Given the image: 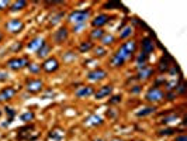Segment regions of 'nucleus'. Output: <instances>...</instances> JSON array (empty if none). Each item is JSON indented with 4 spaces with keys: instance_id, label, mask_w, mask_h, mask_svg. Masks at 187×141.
Segmentation results:
<instances>
[{
    "instance_id": "nucleus-30",
    "label": "nucleus",
    "mask_w": 187,
    "mask_h": 141,
    "mask_svg": "<svg viewBox=\"0 0 187 141\" xmlns=\"http://www.w3.org/2000/svg\"><path fill=\"white\" fill-rule=\"evenodd\" d=\"M179 130L177 128H173V127H169V128H162V130H159L158 133L160 137H163V135H172V134L177 133Z\"/></svg>"
},
{
    "instance_id": "nucleus-2",
    "label": "nucleus",
    "mask_w": 187,
    "mask_h": 141,
    "mask_svg": "<svg viewBox=\"0 0 187 141\" xmlns=\"http://www.w3.org/2000/svg\"><path fill=\"white\" fill-rule=\"evenodd\" d=\"M145 99H146V102H149V103H159V102H162V100L165 99V92L162 90L160 88L152 86V88H149V90L146 92Z\"/></svg>"
},
{
    "instance_id": "nucleus-4",
    "label": "nucleus",
    "mask_w": 187,
    "mask_h": 141,
    "mask_svg": "<svg viewBox=\"0 0 187 141\" xmlns=\"http://www.w3.org/2000/svg\"><path fill=\"white\" fill-rule=\"evenodd\" d=\"M41 69L47 73H54L59 69V61H58L55 56H48L41 65Z\"/></svg>"
},
{
    "instance_id": "nucleus-34",
    "label": "nucleus",
    "mask_w": 187,
    "mask_h": 141,
    "mask_svg": "<svg viewBox=\"0 0 187 141\" xmlns=\"http://www.w3.org/2000/svg\"><path fill=\"white\" fill-rule=\"evenodd\" d=\"M93 52H94V56H104L107 54V49L104 47H94Z\"/></svg>"
},
{
    "instance_id": "nucleus-41",
    "label": "nucleus",
    "mask_w": 187,
    "mask_h": 141,
    "mask_svg": "<svg viewBox=\"0 0 187 141\" xmlns=\"http://www.w3.org/2000/svg\"><path fill=\"white\" fill-rule=\"evenodd\" d=\"M165 83H166L165 79H163V78H159L158 80L155 82V85H153V86H156V88H160V85H165Z\"/></svg>"
},
{
    "instance_id": "nucleus-17",
    "label": "nucleus",
    "mask_w": 187,
    "mask_h": 141,
    "mask_svg": "<svg viewBox=\"0 0 187 141\" xmlns=\"http://www.w3.org/2000/svg\"><path fill=\"white\" fill-rule=\"evenodd\" d=\"M16 92H17V90H16L14 88H11V86H10V88H4L3 90L0 92V102L10 100V99H11L16 95Z\"/></svg>"
},
{
    "instance_id": "nucleus-22",
    "label": "nucleus",
    "mask_w": 187,
    "mask_h": 141,
    "mask_svg": "<svg viewBox=\"0 0 187 141\" xmlns=\"http://www.w3.org/2000/svg\"><path fill=\"white\" fill-rule=\"evenodd\" d=\"M155 110H156L155 106H148V107H144L139 112H137V116L138 117H145V116H149L152 113H155Z\"/></svg>"
},
{
    "instance_id": "nucleus-18",
    "label": "nucleus",
    "mask_w": 187,
    "mask_h": 141,
    "mask_svg": "<svg viewBox=\"0 0 187 141\" xmlns=\"http://www.w3.org/2000/svg\"><path fill=\"white\" fill-rule=\"evenodd\" d=\"M148 58H149V56L146 55V54H144V52H141V54H138V55H137V58H135V66H137L138 70L146 66Z\"/></svg>"
},
{
    "instance_id": "nucleus-36",
    "label": "nucleus",
    "mask_w": 187,
    "mask_h": 141,
    "mask_svg": "<svg viewBox=\"0 0 187 141\" xmlns=\"http://www.w3.org/2000/svg\"><path fill=\"white\" fill-rule=\"evenodd\" d=\"M64 59H65L66 62H71V61H75L76 59V55H75V52H66V54H64Z\"/></svg>"
},
{
    "instance_id": "nucleus-32",
    "label": "nucleus",
    "mask_w": 187,
    "mask_h": 141,
    "mask_svg": "<svg viewBox=\"0 0 187 141\" xmlns=\"http://www.w3.org/2000/svg\"><path fill=\"white\" fill-rule=\"evenodd\" d=\"M122 7L121 3H117V1H110V3H104L103 4V9L104 10H113V9H120Z\"/></svg>"
},
{
    "instance_id": "nucleus-6",
    "label": "nucleus",
    "mask_w": 187,
    "mask_h": 141,
    "mask_svg": "<svg viewBox=\"0 0 187 141\" xmlns=\"http://www.w3.org/2000/svg\"><path fill=\"white\" fill-rule=\"evenodd\" d=\"M23 28H24V23L20 19H11L10 21L6 23V30H7L8 33H11V34L20 33Z\"/></svg>"
},
{
    "instance_id": "nucleus-38",
    "label": "nucleus",
    "mask_w": 187,
    "mask_h": 141,
    "mask_svg": "<svg viewBox=\"0 0 187 141\" xmlns=\"http://www.w3.org/2000/svg\"><path fill=\"white\" fill-rule=\"evenodd\" d=\"M4 110H6V114H8V120H7V121H10V123H11V120L14 119V116H16V112L11 109V107H6Z\"/></svg>"
},
{
    "instance_id": "nucleus-43",
    "label": "nucleus",
    "mask_w": 187,
    "mask_h": 141,
    "mask_svg": "<svg viewBox=\"0 0 187 141\" xmlns=\"http://www.w3.org/2000/svg\"><path fill=\"white\" fill-rule=\"evenodd\" d=\"M8 4H10L8 1H0V10H4V9H7Z\"/></svg>"
},
{
    "instance_id": "nucleus-15",
    "label": "nucleus",
    "mask_w": 187,
    "mask_h": 141,
    "mask_svg": "<svg viewBox=\"0 0 187 141\" xmlns=\"http://www.w3.org/2000/svg\"><path fill=\"white\" fill-rule=\"evenodd\" d=\"M44 42H45L44 38H41V37H35V38H32V40L27 44V48H28L30 51H38V49L42 47Z\"/></svg>"
},
{
    "instance_id": "nucleus-44",
    "label": "nucleus",
    "mask_w": 187,
    "mask_h": 141,
    "mask_svg": "<svg viewBox=\"0 0 187 141\" xmlns=\"http://www.w3.org/2000/svg\"><path fill=\"white\" fill-rule=\"evenodd\" d=\"M174 141H187V137L184 135V134H181V135H179V137H176Z\"/></svg>"
},
{
    "instance_id": "nucleus-19",
    "label": "nucleus",
    "mask_w": 187,
    "mask_h": 141,
    "mask_svg": "<svg viewBox=\"0 0 187 141\" xmlns=\"http://www.w3.org/2000/svg\"><path fill=\"white\" fill-rule=\"evenodd\" d=\"M85 124L86 126H101L103 124V119L100 116H97V114H92V116H89L85 120Z\"/></svg>"
},
{
    "instance_id": "nucleus-27",
    "label": "nucleus",
    "mask_w": 187,
    "mask_h": 141,
    "mask_svg": "<svg viewBox=\"0 0 187 141\" xmlns=\"http://www.w3.org/2000/svg\"><path fill=\"white\" fill-rule=\"evenodd\" d=\"M27 7V1H14L11 7H10V11H18V10H23V9H25Z\"/></svg>"
},
{
    "instance_id": "nucleus-21",
    "label": "nucleus",
    "mask_w": 187,
    "mask_h": 141,
    "mask_svg": "<svg viewBox=\"0 0 187 141\" xmlns=\"http://www.w3.org/2000/svg\"><path fill=\"white\" fill-rule=\"evenodd\" d=\"M94 48V44L92 41H82L79 44V52L85 54V52H89Z\"/></svg>"
},
{
    "instance_id": "nucleus-16",
    "label": "nucleus",
    "mask_w": 187,
    "mask_h": 141,
    "mask_svg": "<svg viewBox=\"0 0 187 141\" xmlns=\"http://www.w3.org/2000/svg\"><path fill=\"white\" fill-rule=\"evenodd\" d=\"M51 52V45L48 42H44L42 47L37 51V58H40V59H47L48 55H49Z\"/></svg>"
},
{
    "instance_id": "nucleus-23",
    "label": "nucleus",
    "mask_w": 187,
    "mask_h": 141,
    "mask_svg": "<svg viewBox=\"0 0 187 141\" xmlns=\"http://www.w3.org/2000/svg\"><path fill=\"white\" fill-rule=\"evenodd\" d=\"M104 34H106V31H104L103 28H93V30L90 31V38H92V40H101Z\"/></svg>"
},
{
    "instance_id": "nucleus-40",
    "label": "nucleus",
    "mask_w": 187,
    "mask_h": 141,
    "mask_svg": "<svg viewBox=\"0 0 187 141\" xmlns=\"http://www.w3.org/2000/svg\"><path fill=\"white\" fill-rule=\"evenodd\" d=\"M174 98H176V92H167V93H165V99H167V100H173Z\"/></svg>"
},
{
    "instance_id": "nucleus-7",
    "label": "nucleus",
    "mask_w": 187,
    "mask_h": 141,
    "mask_svg": "<svg viewBox=\"0 0 187 141\" xmlns=\"http://www.w3.org/2000/svg\"><path fill=\"white\" fill-rule=\"evenodd\" d=\"M44 88V83L41 79H28L25 82V89L30 92V93H38L41 92Z\"/></svg>"
},
{
    "instance_id": "nucleus-31",
    "label": "nucleus",
    "mask_w": 187,
    "mask_h": 141,
    "mask_svg": "<svg viewBox=\"0 0 187 141\" xmlns=\"http://www.w3.org/2000/svg\"><path fill=\"white\" fill-rule=\"evenodd\" d=\"M28 70L31 72V73H34V75H37V73H40L41 72V65H38V63H35V62H31V63H28Z\"/></svg>"
},
{
    "instance_id": "nucleus-35",
    "label": "nucleus",
    "mask_w": 187,
    "mask_h": 141,
    "mask_svg": "<svg viewBox=\"0 0 187 141\" xmlns=\"http://www.w3.org/2000/svg\"><path fill=\"white\" fill-rule=\"evenodd\" d=\"M34 113L32 112H27L24 113V114H21V121H24V123H30V121H32L34 120Z\"/></svg>"
},
{
    "instance_id": "nucleus-5",
    "label": "nucleus",
    "mask_w": 187,
    "mask_h": 141,
    "mask_svg": "<svg viewBox=\"0 0 187 141\" xmlns=\"http://www.w3.org/2000/svg\"><path fill=\"white\" fill-rule=\"evenodd\" d=\"M173 63H174V59H173L172 56L165 51V55L158 61V72L159 73H165V72H167L169 68L172 66Z\"/></svg>"
},
{
    "instance_id": "nucleus-39",
    "label": "nucleus",
    "mask_w": 187,
    "mask_h": 141,
    "mask_svg": "<svg viewBox=\"0 0 187 141\" xmlns=\"http://www.w3.org/2000/svg\"><path fill=\"white\" fill-rule=\"evenodd\" d=\"M141 90H142V86H141V85H135V86H132V88L130 89L131 93H135V95H137V93H139Z\"/></svg>"
},
{
    "instance_id": "nucleus-20",
    "label": "nucleus",
    "mask_w": 187,
    "mask_h": 141,
    "mask_svg": "<svg viewBox=\"0 0 187 141\" xmlns=\"http://www.w3.org/2000/svg\"><path fill=\"white\" fill-rule=\"evenodd\" d=\"M64 134H65V131L64 130H59V128H56V130H51L49 134H48V140H52V141H61L62 138H64Z\"/></svg>"
},
{
    "instance_id": "nucleus-28",
    "label": "nucleus",
    "mask_w": 187,
    "mask_h": 141,
    "mask_svg": "<svg viewBox=\"0 0 187 141\" xmlns=\"http://www.w3.org/2000/svg\"><path fill=\"white\" fill-rule=\"evenodd\" d=\"M64 16H65V13L64 11H59V13H55L54 16H51L49 17V21H51V24L52 26H55V24H58L59 21L64 19Z\"/></svg>"
},
{
    "instance_id": "nucleus-49",
    "label": "nucleus",
    "mask_w": 187,
    "mask_h": 141,
    "mask_svg": "<svg viewBox=\"0 0 187 141\" xmlns=\"http://www.w3.org/2000/svg\"><path fill=\"white\" fill-rule=\"evenodd\" d=\"M0 116H1V112H0Z\"/></svg>"
},
{
    "instance_id": "nucleus-1",
    "label": "nucleus",
    "mask_w": 187,
    "mask_h": 141,
    "mask_svg": "<svg viewBox=\"0 0 187 141\" xmlns=\"http://www.w3.org/2000/svg\"><path fill=\"white\" fill-rule=\"evenodd\" d=\"M90 14H92L90 9H86V10H73L72 13L68 16V21L73 23L75 26H78V24H86V20H89Z\"/></svg>"
},
{
    "instance_id": "nucleus-24",
    "label": "nucleus",
    "mask_w": 187,
    "mask_h": 141,
    "mask_svg": "<svg viewBox=\"0 0 187 141\" xmlns=\"http://www.w3.org/2000/svg\"><path fill=\"white\" fill-rule=\"evenodd\" d=\"M132 33H134V28L131 27V26L122 27L121 33H120V38H121V40H127V38H130L131 35H132Z\"/></svg>"
},
{
    "instance_id": "nucleus-11",
    "label": "nucleus",
    "mask_w": 187,
    "mask_h": 141,
    "mask_svg": "<svg viewBox=\"0 0 187 141\" xmlns=\"http://www.w3.org/2000/svg\"><path fill=\"white\" fill-rule=\"evenodd\" d=\"M110 16L106 13H101V14H97L96 17H94L93 20H92V26H93L94 28H101L103 26H106L108 21H110Z\"/></svg>"
},
{
    "instance_id": "nucleus-48",
    "label": "nucleus",
    "mask_w": 187,
    "mask_h": 141,
    "mask_svg": "<svg viewBox=\"0 0 187 141\" xmlns=\"http://www.w3.org/2000/svg\"><path fill=\"white\" fill-rule=\"evenodd\" d=\"M93 141H104V140H101V138H97V140H93Z\"/></svg>"
},
{
    "instance_id": "nucleus-33",
    "label": "nucleus",
    "mask_w": 187,
    "mask_h": 141,
    "mask_svg": "<svg viewBox=\"0 0 187 141\" xmlns=\"http://www.w3.org/2000/svg\"><path fill=\"white\" fill-rule=\"evenodd\" d=\"M165 86H166V90H167V92H174L176 86H177V80H176V79H172V80L166 82Z\"/></svg>"
},
{
    "instance_id": "nucleus-25",
    "label": "nucleus",
    "mask_w": 187,
    "mask_h": 141,
    "mask_svg": "<svg viewBox=\"0 0 187 141\" xmlns=\"http://www.w3.org/2000/svg\"><path fill=\"white\" fill-rule=\"evenodd\" d=\"M174 92H176V95H181V96L186 93V82L183 80V76H180V82H177Z\"/></svg>"
},
{
    "instance_id": "nucleus-42",
    "label": "nucleus",
    "mask_w": 187,
    "mask_h": 141,
    "mask_svg": "<svg viewBox=\"0 0 187 141\" xmlns=\"http://www.w3.org/2000/svg\"><path fill=\"white\" fill-rule=\"evenodd\" d=\"M8 78L7 72H3V70H0V80H6Z\"/></svg>"
},
{
    "instance_id": "nucleus-3",
    "label": "nucleus",
    "mask_w": 187,
    "mask_h": 141,
    "mask_svg": "<svg viewBox=\"0 0 187 141\" xmlns=\"http://www.w3.org/2000/svg\"><path fill=\"white\" fill-rule=\"evenodd\" d=\"M28 58H10L7 61V68L11 70H21L23 68L28 66Z\"/></svg>"
},
{
    "instance_id": "nucleus-47",
    "label": "nucleus",
    "mask_w": 187,
    "mask_h": 141,
    "mask_svg": "<svg viewBox=\"0 0 187 141\" xmlns=\"http://www.w3.org/2000/svg\"><path fill=\"white\" fill-rule=\"evenodd\" d=\"M111 141H124V140H121V138H114V140H111Z\"/></svg>"
},
{
    "instance_id": "nucleus-45",
    "label": "nucleus",
    "mask_w": 187,
    "mask_h": 141,
    "mask_svg": "<svg viewBox=\"0 0 187 141\" xmlns=\"http://www.w3.org/2000/svg\"><path fill=\"white\" fill-rule=\"evenodd\" d=\"M117 113H114V112H110V113H107V116H110V117H114Z\"/></svg>"
},
{
    "instance_id": "nucleus-9",
    "label": "nucleus",
    "mask_w": 187,
    "mask_h": 141,
    "mask_svg": "<svg viewBox=\"0 0 187 141\" xmlns=\"http://www.w3.org/2000/svg\"><path fill=\"white\" fill-rule=\"evenodd\" d=\"M106 78H107V72L104 69H101V68L90 70V72L87 73V79H89L90 82H100V80L106 79Z\"/></svg>"
},
{
    "instance_id": "nucleus-12",
    "label": "nucleus",
    "mask_w": 187,
    "mask_h": 141,
    "mask_svg": "<svg viewBox=\"0 0 187 141\" xmlns=\"http://www.w3.org/2000/svg\"><path fill=\"white\" fill-rule=\"evenodd\" d=\"M152 76H153V68L145 66V68L138 70L135 79H137V80H148V79H151Z\"/></svg>"
},
{
    "instance_id": "nucleus-46",
    "label": "nucleus",
    "mask_w": 187,
    "mask_h": 141,
    "mask_svg": "<svg viewBox=\"0 0 187 141\" xmlns=\"http://www.w3.org/2000/svg\"><path fill=\"white\" fill-rule=\"evenodd\" d=\"M1 40H3V33L0 31V42H1Z\"/></svg>"
},
{
    "instance_id": "nucleus-10",
    "label": "nucleus",
    "mask_w": 187,
    "mask_h": 141,
    "mask_svg": "<svg viewBox=\"0 0 187 141\" xmlns=\"http://www.w3.org/2000/svg\"><path fill=\"white\" fill-rule=\"evenodd\" d=\"M68 37H69V30H68V27L62 26L54 33V41L56 44H62L68 40Z\"/></svg>"
},
{
    "instance_id": "nucleus-26",
    "label": "nucleus",
    "mask_w": 187,
    "mask_h": 141,
    "mask_svg": "<svg viewBox=\"0 0 187 141\" xmlns=\"http://www.w3.org/2000/svg\"><path fill=\"white\" fill-rule=\"evenodd\" d=\"M100 41L104 47H106V45H111V44H114L115 42V37L113 34H104Z\"/></svg>"
},
{
    "instance_id": "nucleus-29",
    "label": "nucleus",
    "mask_w": 187,
    "mask_h": 141,
    "mask_svg": "<svg viewBox=\"0 0 187 141\" xmlns=\"http://www.w3.org/2000/svg\"><path fill=\"white\" fill-rule=\"evenodd\" d=\"M177 119H179V114H170V116L163 117V119L160 120V123H162V124H170L173 121H177Z\"/></svg>"
},
{
    "instance_id": "nucleus-13",
    "label": "nucleus",
    "mask_w": 187,
    "mask_h": 141,
    "mask_svg": "<svg viewBox=\"0 0 187 141\" xmlns=\"http://www.w3.org/2000/svg\"><path fill=\"white\" fill-rule=\"evenodd\" d=\"M111 92H113V86L111 85H104V86H101L100 89L94 93V98L97 99V100H101V99L110 96Z\"/></svg>"
},
{
    "instance_id": "nucleus-14",
    "label": "nucleus",
    "mask_w": 187,
    "mask_h": 141,
    "mask_svg": "<svg viewBox=\"0 0 187 141\" xmlns=\"http://www.w3.org/2000/svg\"><path fill=\"white\" fill-rule=\"evenodd\" d=\"M93 88L92 86H80L76 90H75V95L78 96V98H89V96H92L93 95Z\"/></svg>"
},
{
    "instance_id": "nucleus-8",
    "label": "nucleus",
    "mask_w": 187,
    "mask_h": 141,
    "mask_svg": "<svg viewBox=\"0 0 187 141\" xmlns=\"http://www.w3.org/2000/svg\"><path fill=\"white\" fill-rule=\"evenodd\" d=\"M141 52H144V54H146V55L149 56L155 51V42H153V40L152 38H149V37H144L142 40H141Z\"/></svg>"
},
{
    "instance_id": "nucleus-37",
    "label": "nucleus",
    "mask_w": 187,
    "mask_h": 141,
    "mask_svg": "<svg viewBox=\"0 0 187 141\" xmlns=\"http://www.w3.org/2000/svg\"><path fill=\"white\" fill-rule=\"evenodd\" d=\"M121 99H122L121 95H115V96H113V98L108 100V105H117V103L121 102Z\"/></svg>"
}]
</instances>
